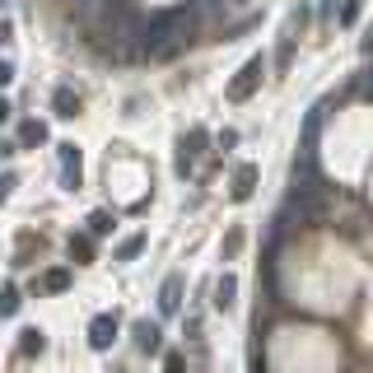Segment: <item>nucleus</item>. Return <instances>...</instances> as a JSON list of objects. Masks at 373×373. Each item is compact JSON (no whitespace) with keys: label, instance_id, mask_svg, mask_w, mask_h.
Segmentation results:
<instances>
[{"label":"nucleus","instance_id":"423d86ee","mask_svg":"<svg viewBox=\"0 0 373 373\" xmlns=\"http://www.w3.org/2000/svg\"><path fill=\"white\" fill-rule=\"evenodd\" d=\"M233 303H238V276H233V271H224V276L215 280V308L229 312Z\"/></svg>","mask_w":373,"mask_h":373},{"label":"nucleus","instance_id":"f03ea898","mask_svg":"<svg viewBox=\"0 0 373 373\" xmlns=\"http://www.w3.org/2000/svg\"><path fill=\"white\" fill-rule=\"evenodd\" d=\"M112 341H117V312H98L89 322V345L93 350H112Z\"/></svg>","mask_w":373,"mask_h":373},{"label":"nucleus","instance_id":"a878e982","mask_svg":"<svg viewBox=\"0 0 373 373\" xmlns=\"http://www.w3.org/2000/svg\"><path fill=\"white\" fill-rule=\"evenodd\" d=\"M108 373H117V369H108Z\"/></svg>","mask_w":373,"mask_h":373},{"label":"nucleus","instance_id":"dca6fc26","mask_svg":"<svg viewBox=\"0 0 373 373\" xmlns=\"http://www.w3.org/2000/svg\"><path fill=\"white\" fill-rule=\"evenodd\" d=\"M65 285H70V271H65V266L47 271V289H65Z\"/></svg>","mask_w":373,"mask_h":373},{"label":"nucleus","instance_id":"412c9836","mask_svg":"<svg viewBox=\"0 0 373 373\" xmlns=\"http://www.w3.org/2000/svg\"><path fill=\"white\" fill-rule=\"evenodd\" d=\"M182 326H186V336H191V341H196V336H201V317H196V312H191V317H186Z\"/></svg>","mask_w":373,"mask_h":373},{"label":"nucleus","instance_id":"4be33fe9","mask_svg":"<svg viewBox=\"0 0 373 373\" xmlns=\"http://www.w3.org/2000/svg\"><path fill=\"white\" fill-rule=\"evenodd\" d=\"M10 79H15V61H0V89H5Z\"/></svg>","mask_w":373,"mask_h":373},{"label":"nucleus","instance_id":"4468645a","mask_svg":"<svg viewBox=\"0 0 373 373\" xmlns=\"http://www.w3.org/2000/svg\"><path fill=\"white\" fill-rule=\"evenodd\" d=\"M47 140V126L42 122H24L19 126V145H42Z\"/></svg>","mask_w":373,"mask_h":373},{"label":"nucleus","instance_id":"0eeeda50","mask_svg":"<svg viewBox=\"0 0 373 373\" xmlns=\"http://www.w3.org/2000/svg\"><path fill=\"white\" fill-rule=\"evenodd\" d=\"M51 108H56L61 122H70V117H79V93L70 89V84H61V89L51 93Z\"/></svg>","mask_w":373,"mask_h":373},{"label":"nucleus","instance_id":"f8f14e48","mask_svg":"<svg viewBox=\"0 0 373 373\" xmlns=\"http://www.w3.org/2000/svg\"><path fill=\"white\" fill-rule=\"evenodd\" d=\"M70 257L75 262H93V233H70Z\"/></svg>","mask_w":373,"mask_h":373},{"label":"nucleus","instance_id":"2eb2a0df","mask_svg":"<svg viewBox=\"0 0 373 373\" xmlns=\"http://www.w3.org/2000/svg\"><path fill=\"white\" fill-rule=\"evenodd\" d=\"M112 224H117V219H112L108 210H93V215H89V233H93V238H103V233H112Z\"/></svg>","mask_w":373,"mask_h":373},{"label":"nucleus","instance_id":"6e6552de","mask_svg":"<svg viewBox=\"0 0 373 373\" xmlns=\"http://www.w3.org/2000/svg\"><path fill=\"white\" fill-rule=\"evenodd\" d=\"M42 350H47L42 326H24V331H19V355H24V359H33V355H42Z\"/></svg>","mask_w":373,"mask_h":373},{"label":"nucleus","instance_id":"20e7f679","mask_svg":"<svg viewBox=\"0 0 373 373\" xmlns=\"http://www.w3.org/2000/svg\"><path fill=\"white\" fill-rule=\"evenodd\" d=\"M177 308H182V276H168L164 280V289H159V312L173 317Z\"/></svg>","mask_w":373,"mask_h":373},{"label":"nucleus","instance_id":"a211bd4d","mask_svg":"<svg viewBox=\"0 0 373 373\" xmlns=\"http://www.w3.org/2000/svg\"><path fill=\"white\" fill-rule=\"evenodd\" d=\"M336 19H341L345 29H350V24L359 19V0H341V15H336Z\"/></svg>","mask_w":373,"mask_h":373},{"label":"nucleus","instance_id":"f257e3e1","mask_svg":"<svg viewBox=\"0 0 373 373\" xmlns=\"http://www.w3.org/2000/svg\"><path fill=\"white\" fill-rule=\"evenodd\" d=\"M262 75H266V56H252V61L238 70V79L229 84V98L233 103H248L252 93H257V84H262Z\"/></svg>","mask_w":373,"mask_h":373},{"label":"nucleus","instance_id":"f3484780","mask_svg":"<svg viewBox=\"0 0 373 373\" xmlns=\"http://www.w3.org/2000/svg\"><path fill=\"white\" fill-rule=\"evenodd\" d=\"M238 248H243V229H233L229 238H224V262H233V257H238Z\"/></svg>","mask_w":373,"mask_h":373},{"label":"nucleus","instance_id":"ddd939ff","mask_svg":"<svg viewBox=\"0 0 373 373\" xmlns=\"http://www.w3.org/2000/svg\"><path fill=\"white\" fill-rule=\"evenodd\" d=\"M19 308H24V294H19L15 285H10V289H0V317H15Z\"/></svg>","mask_w":373,"mask_h":373},{"label":"nucleus","instance_id":"1a4fd4ad","mask_svg":"<svg viewBox=\"0 0 373 373\" xmlns=\"http://www.w3.org/2000/svg\"><path fill=\"white\" fill-rule=\"evenodd\" d=\"M252 186H257V168L252 164H238V173H233V201H248Z\"/></svg>","mask_w":373,"mask_h":373},{"label":"nucleus","instance_id":"b1692460","mask_svg":"<svg viewBox=\"0 0 373 373\" xmlns=\"http://www.w3.org/2000/svg\"><path fill=\"white\" fill-rule=\"evenodd\" d=\"M331 10H336V0H322V15H331Z\"/></svg>","mask_w":373,"mask_h":373},{"label":"nucleus","instance_id":"9b49d317","mask_svg":"<svg viewBox=\"0 0 373 373\" xmlns=\"http://www.w3.org/2000/svg\"><path fill=\"white\" fill-rule=\"evenodd\" d=\"M140 252H145V233H126L122 243H117V252H112V257H117V262H136Z\"/></svg>","mask_w":373,"mask_h":373},{"label":"nucleus","instance_id":"5701e85b","mask_svg":"<svg viewBox=\"0 0 373 373\" xmlns=\"http://www.w3.org/2000/svg\"><path fill=\"white\" fill-rule=\"evenodd\" d=\"M10 112H15V108H10V103L0 98V122H10Z\"/></svg>","mask_w":373,"mask_h":373},{"label":"nucleus","instance_id":"aec40b11","mask_svg":"<svg viewBox=\"0 0 373 373\" xmlns=\"http://www.w3.org/2000/svg\"><path fill=\"white\" fill-rule=\"evenodd\" d=\"M15 186H19V177H15V173H0V201H5V196H10Z\"/></svg>","mask_w":373,"mask_h":373},{"label":"nucleus","instance_id":"393cba45","mask_svg":"<svg viewBox=\"0 0 373 373\" xmlns=\"http://www.w3.org/2000/svg\"><path fill=\"white\" fill-rule=\"evenodd\" d=\"M369 98H373V70H369Z\"/></svg>","mask_w":373,"mask_h":373},{"label":"nucleus","instance_id":"39448f33","mask_svg":"<svg viewBox=\"0 0 373 373\" xmlns=\"http://www.w3.org/2000/svg\"><path fill=\"white\" fill-rule=\"evenodd\" d=\"M136 345H140V355H159V350H164L159 322H136Z\"/></svg>","mask_w":373,"mask_h":373},{"label":"nucleus","instance_id":"6ab92c4d","mask_svg":"<svg viewBox=\"0 0 373 373\" xmlns=\"http://www.w3.org/2000/svg\"><path fill=\"white\" fill-rule=\"evenodd\" d=\"M164 373H186V359L177 355V350H168V355H164Z\"/></svg>","mask_w":373,"mask_h":373},{"label":"nucleus","instance_id":"9d476101","mask_svg":"<svg viewBox=\"0 0 373 373\" xmlns=\"http://www.w3.org/2000/svg\"><path fill=\"white\" fill-rule=\"evenodd\" d=\"M205 145H210V131H201V126H196L191 136H182V140H177V154H186V159H201V154H205Z\"/></svg>","mask_w":373,"mask_h":373},{"label":"nucleus","instance_id":"7ed1b4c3","mask_svg":"<svg viewBox=\"0 0 373 373\" xmlns=\"http://www.w3.org/2000/svg\"><path fill=\"white\" fill-rule=\"evenodd\" d=\"M56 159H61V186L75 191L79 186V150L75 145H56Z\"/></svg>","mask_w":373,"mask_h":373}]
</instances>
